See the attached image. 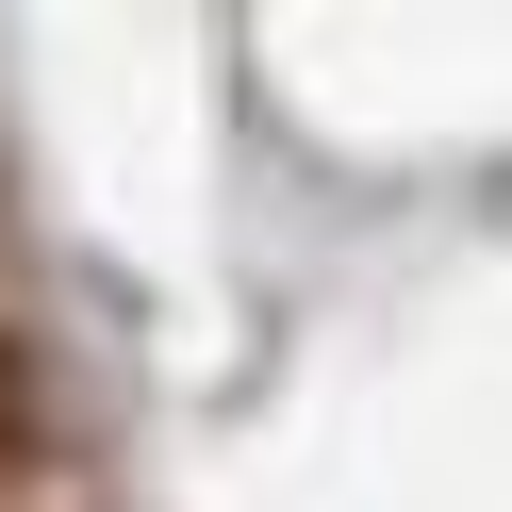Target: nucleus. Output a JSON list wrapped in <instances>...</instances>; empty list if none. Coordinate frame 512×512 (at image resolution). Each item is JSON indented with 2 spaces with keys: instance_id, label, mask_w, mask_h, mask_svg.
I'll use <instances>...</instances> for the list:
<instances>
[{
  "instance_id": "1",
  "label": "nucleus",
  "mask_w": 512,
  "mask_h": 512,
  "mask_svg": "<svg viewBox=\"0 0 512 512\" xmlns=\"http://www.w3.org/2000/svg\"><path fill=\"white\" fill-rule=\"evenodd\" d=\"M34 496H67V397H50L34 331L0 314V512H34Z\"/></svg>"
}]
</instances>
